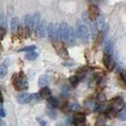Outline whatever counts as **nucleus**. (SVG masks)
<instances>
[{
    "instance_id": "1",
    "label": "nucleus",
    "mask_w": 126,
    "mask_h": 126,
    "mask_svg": "<svg viewBox=\"0 0 126 126\" xmlns=\"http://www.w3.org/2000/svg\"><path fill=\"white\" fill-rule=\"evenodd\" d=\"M77 33H78V36L79 38L81 40V42H83L84 44L88 43L89 41V34H88V30L86 28V26L79 20L77 22Z\"/></svg>"
},
{
    "instance_id": "2",
    "label": "nucleus",
    "mask_w": 126,
    "mask_h": 126,
    "mask_svg": "<svg viewBox=\"0 0 126 126\" xmlns=\"http://www.w3.org/2000/svg\"><path fill=\"white\" fill-rule=\"evenodd\" d=\"M47 35L50 40H61L60 38V33H59V27H55L53 23H49L47 26Z\"/></svg>"
},
{
    "instance_id": "3",
    "label": "nucleus",
    "mask_w": 126,
    "mask_h": 126,
    "mask_svg": "<svg viewBox=\"0 0 126 126\" xmlns=\"http://www.w3.org/2000/svg\"><path fill=\"white\" fill-rule=\"evenodd\" d=\"M53 46H54L55 49H56L57 54L60 57H62L63 59H69V53H68L66 47L63 46V44H61L60 42H54Z\"/></svg>"
},
{
    "instance_id": "4",
    "label": "nucleus",
    "mask_w": 126,
    "mask_h": 126,
    "mask_svg": "<svg viewBox=\"0 0 126 126\" xmlns=\"http://www.w3.org/2000/svg\"><path fill=\"white\" fill-rule=\"evenodd\" d=\"M14 85L17 90H23V89H26L28 87V82L24 77H19L16 80H15Z\"/></svg>"
},
{
    "instance_id": "5",
    "label": "nucleus",
    "mask_w": 126,
    "mask_h": 126,
    "mask_svg": "<svg viewBox=\"0 0 126 126\" xmlns=\"http://www.w3.org/2000/svg\"><path fill=\"white\" fill-rule=\"evenodd\" d=\"M68 32H69V26L67 23L61 22L59 25V33H60V38L61 40H64L67 42L68 40Z\"/></svg>"
},
{
    "instance_id": "6",
    "label": "nucleus",
    "mask_w": 126,
    "mask_h": 126,
    "mask_svg": "<svg viewBox=\"0 0 126 126\" xmlns=\"http://www.w3.org/2000/svg\"><path fill=\"white\" fill-rule=\"evenodd\" d=\"M17 102L19 104H28L29 102H31L32 100V95L30 93H27V92H24V93H21L17 96L16 98Z\"/></svg>"
},
{
    "instance_id": "7",
    "label": "nucleus",
    "mask_w": 126,
    "mask_h": 126,
    "mask_svg": "<svg viewBox=\"0 0 126 126\" xmlns=\"http://www.w3.org/2000/svg\"><path fill=\"white\" fill-rule=\"evenodd\" d=\"M88 15H89V17L94 20V19H97V17L99 16V8L96 6V5H89L88 7Z\"/></svg>"
},
{
    "instance_id": "8",
    "label": "nucleus",
    "mask_w": 126,
    "mask_h": 126,
    "mask_svg": "<svg viewBox=\"0 0 126 126\" xmlns=\"http://www.w3.org/2000/svg\"><path fill=\"white\" fill-rule=\"evenodd\" d=\"M103 63L105 65V67L108 69V70H112L113 69V66H114V62L111 58L110 55H108V54H104L103 56Z\"/></svg>"
},
{
    "instance_id": "9",
    "label": "nucleus",
    "mask_w": 126,
    "mask_h": 126,
    "mask_svg": "<svg viewBox=\"0 0 126 126\" xmlns=\"http://www.w3.org/2000/svg\"><path fill=\"white\" fill-rule=\"evenodd\" d=\"M122 108H124V104H123V100L122 98L120 97H116L113 101H112V110H120Z\"/></svg>"
},
{
    "instance_id": "10",
    "label": "nucleus",
    "mask_w": 126,
    "mask_h": 126,
    "mask_svg": "<svg viewBox=\"0 0 126 126\" xmlns=\"http://www.w3.org/2000/svg\"><path fill=\"white\" fill-rule=\"evenodd\" d=\"M32 21H33V25H32V29H34L35 31L38 30V27L41 23V16L39 13H35L34 16H32Z\"/></svg>"
},
{
    "instance_id": "11",
    "label": "nucleus",
    "mask_w": 126,
    "mask_h": 126,
    "mask_svg": "<svg viewBox=\"0 0 126 126\" xmlns=\"http://www.w3.org/2000/svg\"><path fill=\"white\" fill-rule=\"evenodd\" d=\"M104 50H105V54H108V55H110L112 54L113 52V44L110 40H108L105 42L104 44Z\"/></svg>"
},
{
    "instance_id": "12",
    "label": "nucleus",
    "mask_w": 126,
    "mask_h": 126,
    "mask_svg": "<svg viewBox=\"0 0 126 126\" xmlns=\"http://www.w3.org/2000/svg\"><path fill=\"white\" fill-rule=\"evenodd\" d=\"M24 24H25V30L29 33V31L32 29L33 21H32V16L31 15H26L24 17Z\"/></svg>"
},
{
    "instance_id": "13",
    "label": "nucleus",
    "mask_w": 126,
    "mask_h": 126,
    "mask_svg": "<svg viewBox=\"0 0 126 126\" xmlns=\"http://www.w3.org/2000/svg\"><path fill=\"white\" fill-rule=\"evenodd\" d=\"M76 42V36H75V31L72 27L69 26V32H68V40L67 43L70 45H74Z\"/></svg>"
},
{
    "instance_id": "14",
    "label": "nucleus",
    "mask_w": 126,
    "mask_h": 126,
    "mask_svg": "<svg viewBox=\"0 0 126 126\" xmlns=\"http://www.w3.org/2000/svg\"><path fill=\"white\" fill-rule=\"evenodd\" d=\"M95 23H96L97 29H98L99 31H102V30L104 29V27H105V19H104V17H103L102 16H100L97 17Z\"/></svg>"
},
{
    "instance_id": "15",
    "label": "nucleus",
    "mask_w": 126,
    "mask_h": 126,
    "mask_svg": "<svg viewBox=\"0 0 126 126\" xmlns=\"http://www.w3.org/2000/svg\"><path fill=\"white\" fill-rule=\"evenodd\" d=\"M45 31H46V21L45 20H41V23L38 27V34L41 38H44L45 37Z\"/></svg>"
},
{
    "instance_id": "16",
    "label": "nucleus",
    "mask_w": 126,
    "mask_h": 126,
    "mask_svg": "<svg viewBox=\"0 0 126 126\" xmlns=\"http://www.w3.org/2000/svg\"><path fill=\"white\" fill-rule=\"evenodd\" d=\"M18 24H19V21H18V17H13L12 20H11V30L13 33H16L17 29H18Z\"/></svg>"
},
{
    "instance_id": "17",
    "label": "nucleus",
    "mask_w": 126,
    "mask_h": 126,
    "mask_svg": "<svg viewBox=\"0 0 126 126\" xmlns=\"http://www.w3.org/2000/svg\"><path fill=\"white\" fill-rule=\"evenodd\" d=\"M48 83V79H47V75H42L40 78H39V86L41 87H45Z\"/></svg>"
},
{
    "instance_id": "18",
    "label": "nucleus",
    "mask_w": 126,
    "mask_h": 126,
    "mask_svg": "<svg viewBox=\"0 0 126 126\" xmlns=\"http://www.w3.org/2000/svg\"><path fill=\"white\" fill-rule=\"evenodd\" d=\"M40 95H41V97H43V98H49L50 97V90H49V88H47V87H43L42 89H41V91H40Z\"/></svg>"
},
{
    "instance_id": "19",
    "label": "nucleus",
    "mask_w": 126,
    "mask_h": 126,
    "mask_svg": "<svg viewBox=\"0 0 126 126\" xmlns=\"http://www.w3.org/2000/svg\"><path fill=\"white\" fill-rule=\"evenodd\" d=\"M47 104L51 107V108H56L58 106V100L54 97H49L47 99Z\"/></svg>"
},
{
    "instance_id": "20",
    "label": "nucleus",
    "mask_w": 126,
    "mask_h": 126,
    "mask_svg": "<svg viewBox=\"0 0 126 126\" xmlns=\"http://www.w3.org/2000/svg\"><path fill=\"white\" fill-rule=\"evenodd\" d=\"M37 57H38V53L35 51H31V52H28L25 54V59H27V60H35Z\"/></svg>"
},
{
    "instance_id": "21",
    "label": "nucleus",
    "mask_w": 126,
    "mask_h": 126,
    "mask_svg": "<svg viewBox=\"0 0 126 126\" xmlns=\"http://www.w3.org/2000/svg\"><path fill=\"white\" fill-rule=\"evenodd\" d=\"M74 120H75V122L85 121V115L83 113H76L74 116Z\"/></svg>"
},
{
    "instance_id": "22",
    "label": "nucleus",
    "mask_w": 126,
    "mask_h": 126,
    "mask_svg": "<svg viewBox=\"0 0 126 126\" xmlns=\"http://www.w3.org/2000/svg\"><path fill=\"white\" fill-rule=\"evenodd\" d=\"M0 26L4 29L7 28V19L5 15H0Z\"/></svg>"
},
{
    "instance_id": "23",
    "label": "nucleus",
    "mask_w": 126,
    "mask_h": 126,
    "mask_svg": "<svg viewBox=\"0 0 126 126\" xmlns=\"http://www.w3.org/2000/svg\"><path fill=\"white\" fill-rule=\"evenodd\" d=\"M90 29H91V34H92V37L93 38H96L97 37V31H98V29H97V26H96V23L95 22H91L90 23Z\"/></svg>"
},
{
    "instance_id": "24",
    "label": "nucleus",
    "mask_w": 126,
    "mask_h": 126,
    "mask_svg": "<svg viewBox=\"0 0 126 126\" xmlns=\"http://www.w3.org/2000/svg\"><path fill=\"white\" fill-rule=\"evenodd\" d=\"M69 81H70L71 84L75 87V86H77L78 83H79V78H78V76H72V77L69 78Z\"/></svg>"
},
{
    "instance_id": "25",
    "label": "nucleus",
    "mask_w": 126,
    "mask_h": 126,
    "mask_svg": "<svg viewBox=\"0 0 126 126\" xmlns=\"http://www.w3.org/2000/svg\"><path fill=\"white\" fill-rule=\"evenodd\" d=\"M8 73V69L5 65H0V78H4Z\"/></svg>"
},
{
    "instance_id": "26",
    "label": "nucleus",
    "mask_w": 126,
    "mask_h": 126,
    "mask_svg": "<svg viewBox=\"0 0 126 126\" xmlns=\"http://www.w3.org/2000/svg\"><path fill=\"white\" fill-rule=\"evenodd\" d=\"M36 49V46H27V47H21L19 48L17 51H34Z\"/></svg>"
},
{
    "instance_id": "27",
    "label": "nucleus",
    "mask_w": 126,
    "mask_h": 126,
    "mask_svg": "<svg viewBox=\"0 0 126 126\" xmlns=\"http://www.w3.org/2000/svg\"><path fill=\"white\" fill-rule=\"evenodd\" d=\"M70 109L72 110H78L79 109V105L78 103H74V104H72L70 106Z\"/></svg>"
},
{
    "instance_id": "28",
    "label": "nucleus",
    "mask_w": 126,
    "mask_h": 126,
    "mask_svg": "<svg viewBox=\"0 0 126 126\" xmlns=\"http://www.w3.org/2000/svg\"><path fill=\"white\" fill-rule=\"evenodd\" d=\"M5 34H6V29H4V28H2V27L0 26V40H2V39L4 38Z\"/></svg>"
},
{
    "instance_id": "29",
    "label": "nucleus",
    "mask_w": 126,
    "mask_h": 126,
    "mask_svg": "<svg viewBox=\"0 0 126 126\" xmlns=\"http://www.w3.org/2000/svg\"><path fill=\"white\" fill-rule=\"evenodd\" d=\"M47 114H48V116L49 117H51V118H55L56 117V113H55V111H53V110H47Z\"/></svg>"
},
{
    "instance_id": "30",
    "label": "nucleus",
    "mask_w": 126,
    "mask_h": 126,
    "mask_svg": "<svg viewBox=\"0 0 126 126\" xmlns=\"http://www.w3.org/2000/svg\"><path fill=\"white\" fill-rule=\"evenodd\" d=\"M115 112H116V110H112V109H111L110 110H109L108 115H109L110 117H113V116H115V115H116V113H115Z\"/></svg>"
},
{
    "instance_id": "31",
    "label": "nucleus",
    "mask_w": 126,
    "mask_h": 126,
    "mask_svg": "<svg viewBox=\"0 0 126 126\" xmlns=\"http://www.w3.org/2000/svg\"><path fill=\"white\" fill-rule=\"evenodd\" d=\"M118 118L120 120H126V112H121L118 114Z\"/></svg>"
},
{
    "instance_id": "32",
    "label": "nucleus",
    "mask_w": 126,
    "mask_h": 126,
    "mask_svg": "<svg viewBox=\"0 0 126 126\" xmlns=\"http://www.w3.org/2000/svg\"><path fill=\"white\" fill-rule=\"evenodd\" d=\"M105 124V119L104 118H98L97 119V125H103Z\"/></svg>"
},
{
    "instance_id": "33",
    "label": "nucleus",
    "mask_w": 126,
    "mask_h": 126,
    "mask_svg": "<svg viewBox=\"0 0 126 126\" xmlns=\"http://www.w3.org/2000/svg\"><path fill=\"white\" fill-rule=\"evenodd\" d=\"M37 121L40 123V125L41 126H46V124H47L43 119H41V118H39V117H37Z\"/></svg>"
},
{
    "instance_id": "34",
    "label": "nucleus",
    "mask_w": 126,
    "mask_h": 126,
    "mask_svg": "<svg viewBox=\"0 0 126 126\" xmlns=\"http://www.w3.org/2000/svg\"><path fill=\"white\" fill-rule=\"evenodd\" d=\"M32 97H34V99H35V100H37V101H40V100H41V98H40V95L37 94V93L33 94V95H32Z\"/></svg>"
},
{
    "instance_id": "35",
    "label": "nucleus",
    "mask_w": 126,
    "mask_h": 126,
    "mask_svg": "<svg viewBox=\"0 0 126 126\" xmlns=\"http://www.w3.org/2000/svg\"><path fill=\"white\" fill-rule=\"evenodd\" d=\"M76 126H85V121H81V122H75Z\"/></svg>"
},
{
    "instance_id": "36",
    "label": "nucleus",
    "mask_w": 126,
    "mask_h": 126,
    "mask_svg": "<svg viewBox=\"0 0 126 126\" xmlns=\"http://www.w3.org/2000/svg\"><path fill=\"white\" fill-rule=\"evenodd\" d=\"M5 110L4 109H0V117H5Z\"/></svg>"
},
{
    "instance_id": "37",
    "label": "nucleus",
    "mask_w": 126,
    "mask_h": 126,
    "mask_svg": "<svg viewBox=\"0 0 126 126\" xmlns=\"http://www.w3.org/2000/svg\"><path fill=\"white\" fill-rule=\"evenodd\" d=\"M121 77H122L123 80L126 82V71H122V72H121Z\"/></svg>"
},
{
    "instance_id": "38",
    "label": "nucleus",
    "mask_w": 126,
    "mask_h": 126,
    "mask_svg": "<svg viewBox=\"0 0 126 126\" xmlns=\"http://www.w3.org/2000/svg\"><path fill=\"white\" fill-rule=\"evenodd\" d=\"M2 102H3V96H2L1 91H0V103H2Z\"/></svg>"
},
{
    "instance_id": "39",
    "label": "nucleus",
    "mask_w": 126,
    "mask_h": 126,
    "mask_svg": "<svg viewBox=\"0 0 126 126\" xmlns=\"http://www.w3.org/2000/svg\"><path fill=\"white\" fill-rule=\"evenodd\" d=\"M0 126H5V124L4 123H0Z\"/></svg>"
},
{
    "instance_id": "40",
    "label": "nucleus",
    "mask_w": 126,
    "mask_h": 126,
    "mask_svg": "<svg viewBox=\"0 0 126 126\" xmlns=\"http://www.w3.org/2000/svg\"><path fill=\"white\" fill-rule=\"evenodd\" d=\"M124 110H126V105H124Z\"/></svg>"
},
{
    "instance_id": "41",
    "label": "nucleus",
    "mask_w": 126,
    "mask_h": 126,
    "mask_svg": "<svg viewBox=\"0 0 126 126\" xmlns=\"http://www.w3.org/2000/svg\"><path fill=\"white\" fill-rule=\"evenodd\" d=\"M0 108H1V103H0Z\"/></svg>"
}]
</instances>
